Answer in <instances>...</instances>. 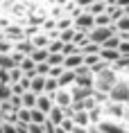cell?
Instances as JSON below:
<instances>
[{
  "instance_id": "74e56055",
  "label": "cell",
  "mask_w": 129,
  "mask_h": 133,
  "mask_svg": "<svg viewBox=\"0 0 129 133\" xmlns=\"http://www.w3.org/2000/svg\"><path fill=\"white\" fill-rule=\"evenodd\" d=\"M72 133H88V126H75Z\"/></svg>"
},
{
  "instance_id": "ffe728a7",
  "label": "cell",
  "mask_w": 129,
  "mask_h": 133,
  "mask_svg": "<svg viewBox=\"0 0 129 133\" xmlns=\"http://www.w3.org/2000/svg\"><path fill=\"white\" fill-rule=\"evenodd\" d=\"M102 52V45L100 43H93V41H86L82 45V54H100Z\"/></svg>"
},
{
  "instance_id": "f546056e",
  "label": "cell",
  "mask_w": 129,
  "mask_h": 133,
  "mask_svg": "<svg viewBox=\"0 0 129 133\" xmlns=\"http://www.w3.org/2000/svg\"><path fill=\"white\" fill-rule=\"evenodd\" d=\"M50 70H52V65L48 61L45 63H36V75H43V77H50Z\"/></svg>"
},
{
  "instance_id": "ac0fdd59",
  "label": "cell",
  "mask_w": 129,
  "mask_h": 133,
  "mask_svg": "<svg viewBox=\"0 0 129 133\" xmlns=\"http://www.w3.org/2000/svg\"><path fill=\"white\" fill-rule=\"evenodd\" d=\"M18 63L14 61V54H0V68L2 70H14Z\"/></svg>"
},
{
  "instance_id": "d4e9b609",
  "label": "cell",
  "mask_w": 129,
  "mask_h": 133,
  "mask_svg": "<svg viewBox=\"0 0 129 133\" xmlns=\"http://www.w3.org/2000/svg\"><path fill=\"white\" fill-rule=\"evenodd\" d=\"M75 36H77V27H70V29H64L59 38L64 43H75Z\"/></svg>"
},
{
  "instance_id": "7bdbcfd3",
  "label": "cell",
  "mask_w": 129,
  "mask_h": 133,
  "mask_svg": "<svg viewBox=\"0 0 129 133\" xmlns=\"http://www.w3.org/2000/svg\"><path fill=\"white\" fill-rule=\"evenodd\" d=\"M104 2H111V0H104Z\"/></svg>"
},
{
  "instance_id": "7a4b0ae2",
  "label": "cell",
  "mask_w": 129,
  "mask_h": 133,
  "mask_svg": "<svg viewBox=\"0 0 129 133\" xmlns=\"http://www.w3.org/2000/svg\"><path fill=\"white\" fill-rule=\"evenodd\" d=\"M113 36H118V27H115V25H109V27H93L91 32H88V41L104 45V43H107L109 38H113Z\"/></svg>"
},
{
  "instance_id": "8992f818",
  "label": "cell",
  "mask_w": 129,
  "mask_h": 133,
  "mask_svg": "<svg viewBox=\"0 0 129 133\" xmlns=\"http://www.w3.org/2000/svg\"><path fill=\"white\" fill-rule=\"evenodd\" d=\"M5 38L18 43V41H23V38H27V32L23 27H18V25H7V27H5Z\"/></svg>"
},
{
  "instance_id": "1f68e13d",
  "label": "cell",
  "mask_w": 129,
  "mask_h": 133,
  "mask_svg": "<svg viewBox=\"0 0 129 133\" xmlns=\"http://www.w3.org/2000/svg\"><path fill=\"white\" fill-rule=\"evenodd\" d=\"M18 122L32 124V108H21V111H18Z\"/></svg>"
},
{
  "instance_id": "4316f807",
  "label": "cell",
  "mask_w": 129,
  "mask_h": 133,
  "mask_svg": "<svg viewBox=\"0 0 129 133\" xmlns=\"http://www.w3.org/2000/svg\"><path fill=\"white\" fill-rule=\"evenodd\" d=\"M21 70H23V72H34V70H36V61L32 59V56H25L23 63H21Z\"/></svg>"
},
{
  "instance_id": "8fae6325",
  "label": "cell",
  "mask_w": 129,
  "mask_h": 133,
  "mask_svg": "<svg viewBox=\"0 0 129 133\" xmlns=\"http://www.w3.org/2000/svg\"><path fill=\"white\" fill-rule=\"evenodd\" d=\"M48 119H50L52 124H57V126H61L64 124V119H66V113H64V108L61 106H54L50 113H48Z\"/></svg>"
},
{
  "instance_id": "44dd1931",
  "label": "cell",
  "mask_w": 129,
  "mask_h": 133,
  "mask_svg": "<svg viewBox=\"0 0 129 133\" xmlns=\"http://www.w3.org/2000/svg\"><path fill=\"white\" fill-rule=\"evenodd\" d=\"M70 27H75V18H72V16H64V18H59V21H57V29H59V32L70 29Z\"/></svg>"
},
{
  "instance_id": "7402d4cb",
  "label": "cell",
  "mask_w": 129,
  "mask_h": 133,
  "mask_svg": "<svg viewBox=\"0 0 129 133\" xmlns=\"http://www.w3.org/2000/svg\"><path fill=\"white\" fill-rule=\"evenodd\" d=\"M16 50V43L9 38H0V54H11Z\"/></svg>"
},
{
  "instance_id": "60d3db41",
  "label": "cell",
  "mask_w": 129,
  "mask_h": 133,
  "mask_svg": "<svg viewBox=\"0 0 129 133\" xmlns=\"http://www.w3.org/2000/svg\"><path fill=\"white\" fill-rule=\"evenodd\" d=\"M122 119H125V122L129 124V106H127V111H125V117H122Z\"/></svg>"
},
{
  "instance_id": "3957f363",
  "label": "cell",
  "mask_w": 129,
  "mask_h": 133,
  "mask_svg": "<svg viewBox=\"0 0 129 133\" xmlns=\"http://www.w3.org/2000/svg\"><path fill=\"white\" fill-rule=\"evenodd\" d=\"M109 97H111V102L127 104V99H129V81H118V84H115V88L109 92Z\"/></svg>"
},
{
  "instance_id": "ab89813d",
  "label": "cell",
  "mask_w": 129,
  "mask_h": 133,
  "mask_svg": "<svg viewBox=\"0 0 129 133\" xmlns=\"http://www.w3.org/2000/svg\"><path fill=\"white\" fill-rule=\"evenodd\" d=\"M88 133H100V129H97L95 124H91V126H88Z\"/></svg>"
},
{
  "instance_id": "484cf974",
  "label": "cell",
  "mask_w": 129,
  "mask_h": 133,
  "mask_svg": "<svg viewBox=\"0 0 129 133\" xmlns=\"http://www.w3.org/2000/svg\"><path fill=\"white\" fill-rule=\"evenodd\" d=\"M50 41H52V38H48L45 34H36L34 38H32L34 48H48V45H50Z\"/></svg>"
},
{
  "instance_id": "7c38bea8",
  "label": "cell",
  "mask_w": 129,
  "mask_h": 133,
  "mask_svg": "<svg viewBox=\"0 0 129 133\" xmlns=\"http://www.w3.org/2000/svg\"><path fill=\"white\" fill-rule=\"evenodd\" d=\"M45 81H48V77L36 75V77L32 79V92H36V95H45Z\"/></svg>"
},
{
  "instance_id": "5b68a950",
  "label": "cell",
  "mask_w": 129,
  "mask_h": 133,
  "mask_svg": "<svg viewBox=\"0 0 129 133\" xmlns=\"http://www.w3.org/2000/svg\"><path fill=\"white\" fill-rule=\"evenodd\" d=\"M75 27H77V29H84V32H91V29L95 27V16L88 14V11L79 14L77 18H75Z\"/></svg>"
},
{
  "instance_id": "d590c367",
  "label": "cell",
  "mask_w": 129,
  "mask_h": 133,
  "mask_svg": "<svg viewBox=\"0 0 129 133\" xmlns=\"http://www.w3.org/2000/svg\"><path fill=\"white\" fill-rule=\"evenodd\" d=\"M93 2H95V0H75V5H77V7H82V9H88Z\"/></svg>"
},
{
  "instance_id": "ee69618b",
  "label": "cell",
  "mask_w": 129,
  "mask_h": 133,
  "mask_svg": "<svg viewBox=\"0 0 129 133\" xmlns=\"http://www.w3.org/2000/svg\"><path fill=\"white\" fill-rule=\"evenodd\" d=\"M127 106H129V99H127Z\"/></svg>"
},
{
  "instance_id": "4fadbf2b",
  "label": "cell",
  "mask_w": 129,
  "mask_h": 133,
  "mask_svg": "<svg viewBox=\"0 0 129 133\" xmlns=\"http://www.w3.org/2000/svg\"><path fill=\"white\" fill-rule=\"evenodd\" d=\"M88 14H93V16H100V14H107L109 11V2H104V0H95L91 7L86 9Z\"/></svg>"
},
{
  "instance_id": "52a82bcc",
  "label": "cell",
  "mask_w": 129,
  "mask_h": 133,
  "mask_svg": "<svg viewBox=\"0 0 129 133\" xmlns=\"http://www.w3.org/2000/svg\"><path fill=\"white\" fill-rule=\"evenodd\" d=\"M95 88H84V86H72L70 88V95H72V102H84V99H91L93 97Z\"/></svg>"
},
{
  "instance_id": "ba28073f",
  "label": "cell",
  "mask_w": 129,
  "mask_h": 133,
  "mask_svg": "<svg viewBox=\"0 0 129 133\" xmlns=\"http://www.w3.org/2000/svg\"><path fill=\"white\" fill-rule=\"evenodd\" d=\"M97 129H100V133H127V129H122L113 119H102L100 124H97Z\"/></svg>"
},
{
  "instance_id": "f1b7e54d",
  "label": "cell",
  "mask_w": 129,
  "mask_h": 133,
  "mask_svg": "<svg viewBox=\"0 0 129 133\" xmlns=\"http://www.w3.org/2000/svg\"><path fill=\"white\" fill-rule=\"evenodd\" d=\"M82 52V48H79L77 43H66L64 45V54L66 56H70V54H79Z\"/></svg>"
},
{
  "instance_id": "836d02e7",
  "label": "cell",
  "mask_w": 129,
  "mask_h": 133,
  "mask_svg": "<svg viewBox=\"0 0 129 133\" xmlns=\"http://www.w3.org/2000/svg\"><path fill=\"white\" fill-rule=\"evenodd\" d=\"M66 72V65H52V70H50V77H54V79H59L61 75Z\"/></svg>"
},
{
  "instance_id": "83f0119b",
  "label": "cell",
  "mask_w": 129,
  "mask_h": 133,
  "mask_svg": "<svg viewBox=\"0 0 129 133\" xmlns=\"http://www.w3.org/2000/svg\"><path fill=\"white\" fill-rule=\"evenodd\" d=\"M9 77H11V84H18V81L25 77V72L21 70V65H16L14 70H9Z\"/></svg>"
},
{
  "instance_id": "30bf717a",
  "label": "cell",
  "mask_w": 129,
  "mask_h": 133,
  "mask_svg": "<svg viewBox=\"0 0 129 133\" xmlns=\"http://www.w3.org/2000/svg\"><path fill=\"white\" fill-rule=\"evenodd\" d=\"M66 70H77V68H82L84 65V54L79 52V54H70V56H66Z\"/></svg>"
},
{
  "instance_id": "d6a6232c",
  "label": "cell",
  "mask_w": 129,
  "mask_h": 133,
  "mask_svg": "<svg viewBox=\"0 0 129 133\" xmlns=\"http://www.w3.org/2000/svg\"><path fill=\"white\" fill-rule=\"evenodd\" d=\"M100 59H102L100 54H84V65H88V68H93V65H95L97 61H100Z\"/></svg>"
},
{
  "instance_id": "cb8c5ba5",
  "label": "cell",
  "mask_w": 129,
  "mask_h": 133,
  "mask_svg": "<svg viewBox=\"0 0 129 133\" xmlns=\"http://www.w3.org/2000/svg\"><path fill=\"white\" fill-rule=\"evenodd\" d=\"M109 25H115V23L111 21V16H109V14L95 16V27H109Z\"/></svg>"
},
{
  "instance_id": "d6986e66",
  "label": "cell",
  "mask_w": 129,
  "mask_h": 133,
  "mask_svg": "<svg viewBox=\"0 0 129 133\" xmlns=\"http://www.w3.org/2000/svg\"><path fill=\"white\" fill-rule=\"evenodd\" d=\"M72 119H75L77 126H91V115H88V111H77Z\"/></svg>"
},
{
  "instance_id": "2e32d148",
  "label": "cell",
  "mask_w": 129,
  "mask_h": 133,
  "mask_svg": "<svg viewBox=\"0 0 129 133\" xmlns=\"http://www.w3.org/2000/svg\"><path fill=\"white\" fill-rule=\"evenodd\" d=\"M100 56L104 59V61H109L111 65H113L115 61H120V56H122V54H120V50H104V48H102Z\"/></svg>"
},
{
  "instance_id": "6da1fadb",
  "label": "cell",
  "mask_w": 129,
  "mask_h": 133,
  "mask_svg": "<svg viewBox=\"0 0 129 133\" xmlns=\"http://www.w3.org/2000/svg\"><path fill=\"white\" fill-rule=\"evenodd\" d=\"M120 79H118V75H115L113 68H109V70L100 72V75H95V90H102V92H111L115 88V84H118Z\"/></svg>"
},
{
  "instance_id": "277c9868",
  "label": "cell",
  "mask_w": 129,
  "mask_h": 133,
  "mask_svg": "<svg viewBox=\"0 0 129 133\" xmlns=\"http://www.w3.org/2000/svg\"><path fill=\"white\" fill-rule=\"evenodd\" d=\"M125 111H127V104H120V102H109L104 106L107 117H113V119H122L125 117Z\"/></svg>"
},
{
  "instance_id": "8d00e7d4",
  "label": "cell",
  "mask_w": 129,
  "mask_h": 133,
  "mask_svg": "<svg viewBox=\"0 0 129 133\" xmlns=\"http://www.w3.org/2000/svg\"><path fill=\"white\" fill-rule=\"evenodd\" d=\"M29 133H45L43 124H29Z\"/></svg>"
},
{
  "instance_id": "e0dca14e",
  "label": "cell",
  "mask_w": 129,
  "mask_h": 133,
  "mask_svg": "<svg viewBox=\"0 0 129 133\" xmlns=\"http://www.w3.org/2000/svg\"><path fill=\"white\" fill-rule=\"evenodd\" d=\"M36 102H39V95L32 90H27L23 95V108H36Z\"/></svg>"
},
{
  "instance_id": "f6af8a7d",
  "label": "cell",
  "mask_w": 129,
  "mask_h": 133,
  "mask_svg": "<svg viewBox=\"0 0 129 133\" xmlns=\"http://www.w3.org/2000/svg\"><path fill=\"white\" fill-rule=\"evenodd\" d=\"M127 81H129V77H127Z\"/></svg>"
},
{
  "instance_id": "9c48e42d",
  "label": "cell",
  "mask_w": 129,
  "mask_h": 133,
  "mask_svg": "<svg viewBox=\"0 0 129 133\" xmlns=\"http://www.w3.org/2000/svg\"><path fill=\"white\" fill-rule=\"evenodd\" d=\"M54 104L61 106V108H68L72 106V95H70V88H61V90L54 95Z\"/></svg>"
},
{
  "instance_id": "e575fe53",
  "label": "cell",
  "mask_w": 129,
  "mask_h": 133,
  "mask_svg": "<svg viewBox=\"0 0 129 133\" xmlns=\"http://www.w3.org/2000/svg\"><path fill=\"white\" fill-rule=\"evenodd\" d=\"M2 129H5V133H18V126L11 122H2Z\"/></svg>"
},
{
  "instance_id": "5bb4252c",
  "label": "cell",
  "mask_w": 129,
  "mask_h": 133,
  "mask_svg": "<svg viewBox=\"0 0 129 133\" xmlns=\"http://www.w3.org/2000/svg\"><path fill=\"white\" fill-rule=\"evenodd\" d=\"M16 52H21V54H32L34 52V43H32V38H23V41L16 43Z\"/></svg>"
},
{
  "instance_id": "f35d334b",
  "label": "cell",
  "mask_w": 129,
  "mask_h": 133,
  "mask_svg": "<svg viewBox=\"0 0 129 133\" xmlns=\"http://www.w3.org/2000/svg\"><path fill=\"white\" fill-rule=\"evenodd\" d=\"M115 5H118V7H122V9H125V7H129V0H115Z\"/></svg>"
},
{
  "instance_id": "9a60e30c",
  "label": "cell",
  "mask_w": 129,
  "mask_h": 133,
  "mask_svg": "<svg viewBox=\"0 0 129 133\" xmlns=\"http://www.w3.org/2000/svg\"><path fill=\"white\" fill-rule=\"evenodd\" d=\"M29 56H32L36 63H45L48 59H50V50L48 48H34V52H32Z\"/></svg>"
},
{
  "instance_id": "b9f144b4",
  "label": "cell",
  "mask_w": 129,
  "mask_h": 133,
  "mask_svg": "<svg viewBox=\"0 0 129 133\" xmlns=\"http://www.w3.org/2000/svg\"><path fill=\"white\" fill-rule=\"evenodd\" d=\"M0 133H5V129H2V119H0Z\"/></svg>"
},
{
  "instance_id": "603a6c76",
  "label": "cell",
  "mask_w": 129,
  "mask_h": 133,
  "mask_svg": "<svg viewBox=\"0 0 129 133\" xmlns=\"http://www.w3.org/2000/svg\"><path fill=\"white\" fill-rule=\"evenodd\" d=\"M45 122H48V113L32 108V124H45Z\"/></svg>"
},
{
  "instance_id": "4dcf8cb0",
  "label": "cell",
  "mask_w": 129,
  "mask_h": 133,
  "mask_svg": "<svg viewBox=\"0 0 129 133\" xmlns=\"http://www.w3.org/2000/svg\"><path fill=\"white\" fill-rule=\"evenodd\" d=\"M115 27H118V34H125V32H129V16H122L120 21L115 23Z\"/></svg>"
}]
</instances>
